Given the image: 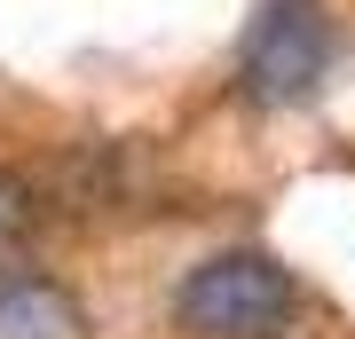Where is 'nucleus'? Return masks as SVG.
Returning <instances> with one entry per match:
<instances>
[{"mask_svg":"<svg viewBox=\"0 0 355 339\" xmlns=\"http://www.w3.org/2000/svg\"><path fill=\"white\" fill-rule=\"evenodd\" d=\"M174 324L190 339H284L300 324V277L253 245L205 252L174 284Z\"/></svg>","mask_w":355,"mask_h":339,"instance_id":"nucleus-1","label":"nucleus"},{"mask_svg":"<svg viewBox=\"0 0 355 339\" xmlns=\"http://www.w3.org/2000/svg\"><path fill=\"white\" fill-rule=\"evenodd\" d=\"M32 214H40V198H32V182H24V174H8V166H0V268H16V245L32 237Z\"/></svg>","mask_w":355,"mask_h":339,"instance_id":"nucleus-4","label":"nucleus"},{"mask_svg":"<svg viewBox=\"0 0 355 339\" xmlns=\"http://www.w3.org/2000/svg\"><path fill=\"white\" fill-rule=\"evenodd\" d=\"M0 339H87V308L48 268H0Z\"/></svg>","mask_w":355,"mask_h":339,"instance_id":"nucleus-3","label":"nucleus"},{"mask_svg":"<svg viewBox=\"0 0 355 339\" xmlns=\"http://www.w3.org/2000/svg\"><path fill=\"white\" fill-rule=\"evenodd\" d=\"M340 63V24L324 0H268L237 40V103L253 111H300L324 95Z\"/></svg>","mask_w":355,"mask_h":339,"instance_id":"nucleus-2","label":"nucleus"}]
</instances>
